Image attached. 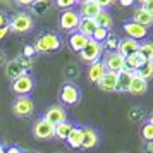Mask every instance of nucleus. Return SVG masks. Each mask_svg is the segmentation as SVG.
Segmentation results:
<instances>
[{"instance_id":"obj_1","label":"nucleus","mask_w":153,"mask_h":153,"mask_svg":"<svg viewBox=\"0 0 153 153\" xmlns=\"http://www.w3.org/2000/svg\"><path fill=\"white\" fill-rule=\"evenodd\" d=\"M62 38L53 33V31H42L38 33L33 42L36 53H43V55H48V53H57L62 50Z\"/></svg>"},{"instance_id":"obj_2","label":"nucleus","mask_w":153,"mask_h":153,"mask_svg":"<svg viewBox=\"0 0 153 153\" xmlns=\"http://www.w3.org/2000/svg\"><path fill=\"white\" fill-rule=\"evenodd\" d=\"M5 76L10 81H16L19 77L26 76V74H31V69H33V59H28V57L21 55H16L14 59L7 60L5 64Z\"/></svg>"},{"instance_id":"obj_3","label":"nucleus","mask_w":153,"mask_h":153,"mask_svg":"<svg viewBox=\"0 0 153 153\" xmlns=\"http://www.w3.org/2000/svg\"><path fill=\"white\" fill-rule=\"evenodd\" d=\"M33 28H35V19L26 10H19L9 17V31L14 35H26L33 31Z\"/></svg>"},{"instance_id":"obj_4","label":"nucleus","mask_w":153,"mask_h":153,"mask_svg":"<svg viewBox=\"0 0 153 153\" xmlns=\"http://www.w3.org/2000/svg\"><path fill=\"white\" fill-rule=\"evenodd\" d=\"M81 98H83V93H81V88L76 83H64L60 86V91H59L60 105L74 107V105H77L81 102Z\"/></svg>"},{"instance_id":"obj_5","label":"nucleus","mask_w":153,"mask_h":153,"mask_svg":"<svg viewBox=\"0 0 153 153\" xmlns=\"http://www.w3.org/2000/svg\"><path fill=\"white\" fill-rule=\"evenodd\" d=\"M36 88V77L33 74H26V76L19 77L10 83V91L16 97H29Z\"/></svg>"},{"instance_id":"obj_6","label":"nucleus","mask_w":153,"mask_h":153,"mask_svg":"<svg viewBox=\"0 0 153 153\" xmlns=\"http://www.w3.org/2000/svg\"><path fill=\"white\" fill-rule=\"evenodd\" d=\"M10 110L16 117L26 119L29 115H33L35 112V102L31 97H16V100L10 105Z\"/></svg>"},{"instance_id":"obj_7","label":"nucleus","mask_w":153,"mask_h":153,"mask_svg":"<svg viewBox=\"0 0 153 153\" xmlns=\"http://www.w3.org/2000/svg\"><path fill=\"white\" fill-rule=\"evenodd\" d=\"M102 55H103V45L90 38L88 45H86V47L83 48V52L79 53V59H81V62L90 64L91 65V64L102 60Z\"/></svg>"},{"instance_id":"obj_8","label":"nucleus","mask_w":153,"mask_h":153,"mask_svg":"<svg viewBox=\"0 0 153 153\" xmlns=\"http://www.w3.org/2000/svg\"><path fill=\"white\" fill-rule=\"evenodd\" d=\"M33 136L38 141H50L55 138V126H52L43 117H38L33 124Z\"/></svg>"},{"instance_id":"obj_9","label":"nucleus","mask_w":153,"mask_h":153,"mask_svg":"<svg viewBox=\"0 0 153 153\" xmlns=\"http://www.w3.org/2000/svg\"><path fill=\"white\" fill-rule=\"evenodd\" d=\"M79 22H81V16L76 9H69V10H62L60 17H59V26L62 31H69L74 33L79 28Z\"/></svg>"},{"instance_id":"obj_10","label":"nucleus","mask_w":153,"mask_h":153,"mask_svg":"<svg viewBox=\"0 0 153 153\" xmlns=\"http://www.w3.org/2000/svg\"><path fill=\"white\" fill-rule=\"evenodd\" d=\"M42 117L45 120H48L52 126H59L67 120V110L64 108V105L53 103V105H50V107H47V110H45V114H43Z\"/></svg>"},{"instance_id":"obj_11","label":"nucleus","mask_w":153,"mask_h":153,"mask_svg":"<svg viewBox=\"0 0 153 153\" xmlns=\"http://www.w3.org/2000/svg\"><path fill=\"white\" fill-rule=\"evenodd\" d=\"M103 64L107 67V72H120L126 67V59L119 52H107L103 55Z\"/></svg>"},{"instance_id":"obj_12","label":"nucleus","mask_w":153,"mask_h":153,"mask_svg":"<svg viewBox=\"0 0 153 153\" xmlns=\"http://www.w3.org/2000/svg\"><path fill=\"white\" fill-rule=\"evenodd\" d=\"M122 29H124V33H126V38H131V40H136V42L148 40V28L139 26L134 21H126L122 24Z\"/></svg>"},{"instance_id":"obj_13","label":"nucleus","mask_w":153,"mask_h":153,"mask_svg":"<svg viewBox=\"0 0 153 153\" xmlns=\"http://www.w3.org/2000/svg\"><path fill=\"white\" fill-rule=\"evenodd\" d=\"M79 16L81 17H88V19H95L100 12H102V7L98 5L97 0H84L79 4Z\"/></svg>"},{"instance_id":"obj_14","label":"nucleus","mask_w":153,"mask_h":153,"mask_svg":"<svg viewBox=\"0 0 153 153\" xmlns=\"http://www.w3.org/2000/svg\"><path fill=\"white\" fill-rule=\"evenodd\" d=\"M107 74V67H105L103 60H98V62L91 64L90 67H88V72H86V77H88V81L93 84H97L102 77Z\"/></svg>"},{"instance_id":"obj_15","label":"nucleus","mask_w":153,"mask_h":153,"mask_svg":"<svg viewBox=\"0 0 153 153\" xmlns=\"http://www.w3.org/2000/svg\"><path fill=\"white\" fill-rule=\"evenodd\" d=\"M117 52L124 59L126 57H131V55H136L139 52V42L131 40V38H120V45H119Z\"/></svg>"},{"instance_id":"obj_16","label":"nucleus","mask_w":153,"mask_h":153,"mask_svg":"<svg viewBox=\"0 0 153 153\" xmlns=\"http://www.w3.org/2000/svg\"><path fill=\"white\" fill-rule=\"evenodd\" d=\"M100 143V134L93 127H83V150H91Z\"/></svg>"},{"instance_id":"obj_17","label":"nucleus","mask_w":153,"mask_h":153,"mask_svg":"<svg viewBox=\"0 0 153 153\" xmlns=\"http://www.w3.org/2000/svg\"><path fill=\"white\" fill-rule=\"evenodd\" d=\"M98 90L105 91V93H114L117 88V74L115 72H107L100 81L97 83Z\"/></svg>"},{"instance_id":"obj_18","label":"nucleus","mask_w":153,"mask_h":153,"mask_svg":"<svg viewBox=\"0 0 153 153\" xmlns=\"http://www.w3.org/2000/svg\"><path fill=\"white\" fill-rule=\"evenodd\" d=\"M90 42V38H86L83 33H79V31H74V33H71L69 36V48L72 52H76V53H81L83 48L88 45Z\"/></svg>"},{"instance_id":"obj_19","label":"nucleus","mask_w":153,"mask_h":153,"mask_svg":"<svg viewBox=\"0 0 153 153\" xmlns=\"http://www.w3.org/2000/svg\"><path fill=\"white\" fill-rule=\"evenodd\" d=\"M132 77H134L132 71L122 69L120 72H117V88H115V91L117 93H126L132 83Z\"/></svg>"},{"instance_id":"obj_20","label":"nucleus","mask_w":153,"mask_h":153,"mask_svg":"<svg viewBox=\"0 0 153 153\" xmlns=\"http://www.w3.org/2000/svg\"><path fill=\"white\" fill-rule=\"evenodd\" d=\"M131 21H134L136 24H139V26L150 28V26H153V16H150L148 12H145L141 7H136L134 9V12H132V19Z\"/></svg>"},{"instance_id":"obj_21","label":"nucleus","mask_w":153,"mask_h":153,"mask_svg":"<svg viewBox=\"0 0 153 153\" xmlns=\"http://www.w3.org/2000/svg\"><path fill=\"white\" fill-rule=\"evenodd\" d=\"M146 91H148V81H145V79H141L139 76L134 74L132 83H131V86H129L127 93H131L134 97H139V95H145Z\"/></svg>"},{"instance_id":"obj_22","label":"nucleus","mask_w":153,"mask_h":153,"mask_svg":"<svg viewBox=\"0 0 153 153\" xmlns=\"http://www.w3.org/2000/svg\"><path fill=\"white\" fill-rule=\"evenodd\" d=\"M148 62L145 57L141 55V53H136V55H131V57H126V67L124 69L127 71H132V72H136V71H139L145 64Z\"/></svg>"},{"instance_id":"obj_23","label":"nucleus","mask_w":153,"mask_h":153,"mask_svg":"<svg viewBox=\"0 0 153 153\" xmlns=\"http://www.w3.org/2000/svg\"><path fill=\"white\" fill-rule=\"evenodd\" d=\"M65 143L72 150H79L83 146V127H74L72 132L69 134V138L65 139Z\"/></svg>"},{"instance_id":"obj_24","label":"nucleus","mask_w":153,"mask_h":153,"mask_svg":"<svg viewBox=\"0 0 153 153\" xmlns=\"http://www.w3.org/2000/svg\"><path fill=\"white\" fill-rule=\"evenodd\" d=\"M98 24L95 19H88V17H81V22H79V28H77V31L79 33H83L86 38H91L93 36V33L97 31Z\"/></svg>"},{"instance_id":"obj_25","label":"nucleus","mask_w":153,"mask_h":153,"mask_svg":"<svg viewBox=\"0 0 153 153\" xmlns=\"http://www.w3.org/2000/svg\"><path fill=\"white\" fill-rule=\"evenodd\" d=\"M52 7H53V4L50 0H35L31 4L29 10H31V14H35V16H45Z\"/></svg>"},{"instance_id":"obj_26","label":"nucleus","mask_w":153,"mask_h":153,"mask_svg":"<svg viewBox=\"0 0 153 153\" xmlns=\"http://www.w3.org/2000/svg\"><path fill=\"white\" fill-rule=\"evenodd\" d=\"M95 21H97L98 28L108 29V31H110V29L114 28V24H115V21H114L112 14L108 12V10H105V9H102V12H100V14L95 17Z\"/></svg>"},{"instance_id":"obj_27","label":"nucleus","mask_w":153,"mask_h":153,"mask_svg":"<svg viewBox=\"0 0 153 153\" xmlns=\"http://www.w3.org/2000/svg\"><path fill=\"white\" fill-rule=\"evenodd\" d=\"M74 127H76V126L72 124L71 120H65V122H62V124L55 126V138L60 139V141H65V139L69 138V134L72 132Z\"/></svg>"},{"instance_id":"obj_28","label":"nucleus","mask_w":153,"mask_h":153,"mask_svg":"<svg viewBox=\"0 0 153 153\" xmlns=\"http://www.w3.org/2000/svg\"><path fill=\"white\" fill-rule=\"evenodd\" d=\"M79 76H81V69H79L77 64L71 62V64H67V65L64 67V77H65V83H74Z\"/></svg>"},{"instance_id":"obj_29","label":"nucleus","mask_w":153,"mask_h":153,"mask_svg":"<svg viewBox=\"0 0 153 153\" xmlns=\"http://www.w3.org/2000/svg\"><path fill=\"white\" fill-rule=\"evenodd\" d=\"M146 117H148V112H146L143 107H132L131 110L127 112V119H129L131 122H134V124L143 122Z\"/></svg>"},{"instance_id":"obj_30","label":"nucleus","mask_w":153,"mask_h":153,"mask_svg":"<svg viewBox=\"0 0 153 153\" xmlns=\"http://www.w3.org/2000/svg\"><path fill=\"white\" fill-rule=\"evenodd\" d=\"M119 45H120V38L115 33H110L107 36V40L103 42V50H107V52H117Z\"/></svg>"},{"instance_id":"obj_31","label":"nucleus","mask_w":153,"mask_h":153,"mask_svg":"<svg viewBox=\"0 0 153 153\" xmlns=\"http://www.w3.org/2000/svg\"><path fill=\"white\" fill-rule=\"evenodd\" d=\"M139 53L148 62H153V40H145L143 43H139Z\"/></svg>"},{"instance_id":"obj_32","label":"nucleus","mask_w":153,"mask_h":153,"mask_svg":"<svg viewBox=\"0 0 153 153\" xmlns=\"http://www.w3.org/2000/svg\"><path fill=\"white\" fill-rule=\"evenodd\" d=\"M134 74H136V76H139L141 79H145V81L153 79V62H146L145 65H143L139 71H136Z\"/></svg>"},{"instance_id":"obj_33","label":"nucleus","mask_w":153,"mask_h":153,"mask_svg":"<svg viewBox=\"0 0 153 153\" xmlns=\"http://www.w3.org/2000/svg\"><path fill=\"white\" fill-rule=\"evenodd\" d=\"M139 134H141V138L145 139L146 143L153 141V126L150 122H145L141 126V129H139Z\"/></svg>"},{"instance_id":"obj_34","label":"nucleus","mask_w":153,"mask_h":153,"mask_svg":"<svg viewBox=\"0 0 153 153\" xmlns=\"http://www.w3.org/2000/svg\"><path fill=\"white\" fill-rule=\"evenodd\" d=\"M110 35V31L108 29H103V28H97V31L93 33V36H91V40H95V42L102 43L103 45V42L107 40V36Z\"/></svg>"},{"instance_id":"obj_35","label":"nucleus","mask_w":153,"mask_h":153,"mask_svg":"<svg viewBox=\"0 0 153 153\" xmlns=\"http://www.w3.org/2000/svg\"><path fill=\"white\" fill-rule=\"evenodd\" d=\"M76 4H77L76 0H57L53 5H55L57 9H62V10H69V9H72Z\"/></svg>"},{"instance_id":"obj_36","label":"nucleus","mask_w":153,"mask_h":153,"mask_svg":"<svg viewBox=\"0 0 153 153\" xmlns=\"http://www.w3.org/2000/svg\"><path fill=\"white\" fill-rule=\"evenodd\" d=\"M139 7L143 9L145 12H148L150 16H153V0H141Z\"/></svg>"},{"instance_id":"obj_37","label":"nucleus","mask_w":153,"mask_h":153,"mask_svg":"<svg viewBox=\"0 0 153 153\" xmlns=\"http://www.w3.org/2000/svg\"><path fill=\"white\" fill-rule=\"evenodd\" d=\"M22 55L28 57V59H33V57L36 55L35 47H33V45H24V47H22Z\"/></svg>"},{"instance_id":"obj_38","label":"nucleus","mask_w":153,"mask_h":153,"mask_svg":"<svg viewBox=\"0 0 153 153\" xmlns=\"http://www.w3.org/2000/svg\"><path fill=\"white\" fill-rule=\"evenodd\" d=\"M9 26V17L5 12H0V28H7Z\"/></svg>"},{"instance_id":"obj_39","label":"nucleus","mask_w":153,"mask_h":153,"mask_svg":"<svg viewBox=\"0 0 153 153\" xmlns=\"http://www.w3.org/2000/svg\"><path fill=\"white\" fill-rule=\"evenodd\" d=\"M5 64H7V55H5V52L0 48V69L2 67H5Z\"/></svg>"},{"instance_id":"obj_40","label":"nucleus","mask_w":153,"mask_h":153,"mask_svg":"<svg viewBox=\"0 0 153 153\" xmlns=\"http://www.w3.org/2000/svg\"><path fill=\"white\" fill-rule=\"evenodd\" d=\"M4 153H22L17 146H14V145H9V146H5V152Z\"/></svg>"},{"instance_id":"obj_41","label":"nucleus","mask_w":153,"mask_h":153,"mask_svg":"<svg viewBox=\"0 0 153 153\" xmlns=\"http://www.w3.org/2000/svg\"><path fill=\"white\" fill-rule=\"evenodd\" d=\"M31 4H33V0H17L16 2V5H19V7H31Z\"/></svg>"},{"instance_id":"obj_42","label":"nucleus","mask_w":153,"mask_h":153,"mask_svg":"<svg viewBox=\"0 0 153 153\" xmlns=\"http://www.w3.org/2000/svg\"><path fill=\"white\" fill-rule=\"evenodd\" d=\"M7 33H9V26H7V28H0V40H2V38H5Z\"/></svg>"},{"instance_id":"obj_43","label":"nucleus","mask_w":153,"mask_h":153,"mask_svg":"<svg viewBox=\"0 0 153 153\" xmlns=\"http://www.w3.org/2000/svg\"><path fill=\"white\" fill-rule=\"evenodd\" d=\"M120 5H124V7H131V5H134V2H132V0H120Z\"/></svg>"},{"instance_id":"obj_44","label":"nucleus","mask_w":153,"mask_h":153,"mask_svg":"<svg viewBox=\"0 0 153 153\" xmlns=\"http://www.w3.org/2000/svg\"><path fill=\"white\" fill-rule=\"evenodd\" d=\"M145 150H146V153H153V141H150V143H146Z\"/></svg>"},{"instance_id":"obj_45","label":"nucleus","mask_w":153,"mask_h":153,"mask_svg":"<svg viewBox=\"0 0 153 153\" xmlns=\"http://www.w3.org/2000/svg\"><path fill=\"white\" fill-rule=\"evenodd\" d=\"M22 153H42V152H36V150H24Z\"/></svg>"},{"instance_id":"obj_46","label":"nucleus","mask_w":153,"mask_h":153,"mask_svg":"<svg viewBox=\"0 0 153 153\" xmlns=\"http://www.w3.org/2000/svg\"><path fill=\"white\" fill-rule=\"evenodd\" d=\"M148 122H150V124L153 126V114H150V119H148Z\"/></svg>"},{"instance_id":"obj_47","label":"nucleus","mask_w":153,"mask_h":153,"mask_svg":"<svg viewBox=\"0 0 153 153\" xmlns=\"http://www.w3.org/2000/svg\"><path fill=\"white\" fill-rule=\"evenodd\" d=\"M120 153H126V152H120Z\"/></svg>"},{"instance_id":"obj_48","label":"nucleus","mask_w":153,"mask_h":153,"mask_svg":"<svg viewBox=\"0 0 153 153\" xmlns=\"http://www.w3.org/2000/svg\"><path fill=\"white\" fill-rule=\"evenodd\" d=\"M57 153H59V152H57Z\"/></svg>"}]
</instances>
